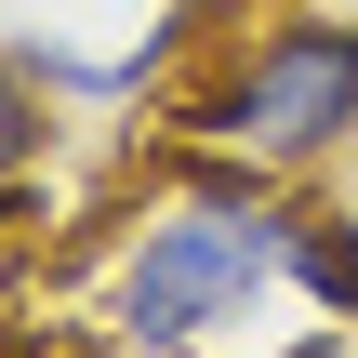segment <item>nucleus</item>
<instances>
[{
    "instance_id": "6",
    "label": "nucleus",
    "mask_w": 358,
    "mask_h": 358,
    "mask_svg": "<svg viewBox=\"0 0 358 358\" xmlns=\"http://www.w3.org/2000/svg\"><path fill=\"white\" fill-rule=\"evenodd\" d=\"M345 332H358V319H345Z\"/></svg>"
},
{
    "instance_id": "2",
    "label": "nucleus",
    "mask_w": 358,
    "mask_h": 358,
    "mask_svg": "<svg viewBox=\"0 0 358 358\" xmlns=\"http://www.w3.org/2000/svg\"><path fill=\"white\" fill-rule=\"evenodd\" d=\"M186 146L239 159V173H319L358 146V13H266L186 106H173Z\"/></svg>"
},
{
    "instance_id": "5",
    "label": "nucleus",
    "mask_w": 358,
    "mask_h": 358,
    "mask_svg": "<svg viewBox=\"0 0 358 358\" xmlns=\"http://www.w3.org/2000/svg\"><path fill=\"white\" fill-rule=\"evenodd\" d=\"M306 13H358V0H306Z\"/></svg>"
},
{
    "instance_id": "3",
    "label": "nucleus",
    "mask_w": 358,
    "mask_h": 358,
    "mask_svg": "<svg viewBox=\"0 0 358 358\" xmlns=\"http://www.w3.org/2000/svg\"><path fill=\"white\" fill-rule=\"evenodd\" d=\"M40 133H53V106H40V66H27V53H0V186H27Z\"/></svg>"
},
{
    "instance_id": "1",
    "label": "nucleus",
    "mask_w": 358,
    "mask_h": 358,
    "mask_svg": "<svg viewBox=\"0 0 358 358\" xmlns=\"http://www.w3.org/2000/svg\"><path fill=\"white\" fill-rule=\"evenodd\" d=\"M292 279V199L279 173H239V159H199L173 213L133 226V252L106 266V332L133 358L213 345L226 319H252V292Z\"/></svg>"
},
{
    "instance_id": "4",
    "label": "nucleus",
    "mask_w": 358,
    "mask_h": 358,
    "mask_svg": "<svg viewBox=\"0 0 358 358\" xmlns=\"http://www.w3.org/2000/svg\"><path fill=\"white\" fill-rule=\"evenodd\" d=\"M266 358H358V332L332 319V332H306V345H266Z\"/></svg>"
}]
</instances>
